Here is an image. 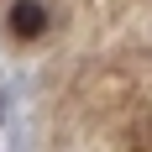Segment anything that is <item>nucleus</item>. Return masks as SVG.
Listing matches in <instances>:
<instances>
[{
    "label": "nucleus",
    "instance_id": "1",
    "mask_svg": "<svg viewBox=\"0 0 152 152\" xmlns=\"http://www.w3.org/2000/svg\"><path fill=\"white\" fill-rule=\"evenodd\" d=\"M5 26H11V37H21V42L42 37V31H47V5H42V0H16L11 16H5Z\"/></svg>",
    "mask_w": 152,
    "mask_h": 152
}]
</instances>
